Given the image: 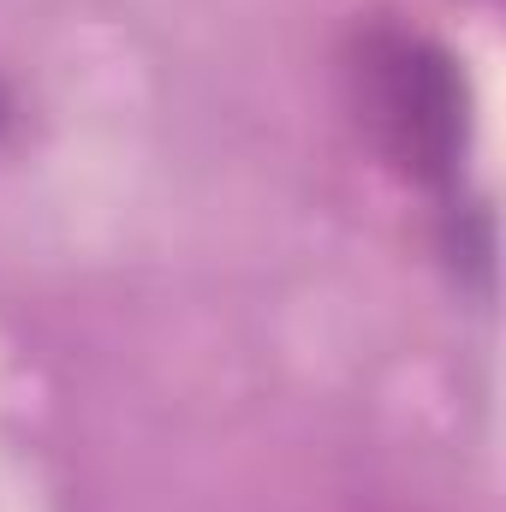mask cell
I'll return each mask as SVG.
<instances>
[{
  "instance_id": "cell-2",
  "label": "cell",
  "mask_w": 506,
  "mask_h": 512,
  "mask_svg": "<svg viewBox=\"0 0 506 512\" xmlns=\"http://www.w3.org/2000/svg\"><path fill=\"white\" fill-rule=\"evenodd\" d=\"M6 120H12V102H6V90H0V137H6Z\"/></svg>"
},
{
  "instance_id": "cell-1",
  "label": "cell",
  "mask_w": 506,
  "mask_h": 512,
  "mask_svg": "<svg viewBox=\"0 0 506 512\" xmlns=\"http://www.w3.org/2000/svg\"><path fill=\"white\" fill-rule=\"evenodd\" d=\"M340 84L352 126L399 179L429 191L459 179L471 149V78L447 42L399 18H370L340 48Z\"/></svg>"
}]
</instances>
